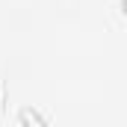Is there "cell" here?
<instances>
[{
	"instance_id": "obj_1",
	"label": "cell",
	"mask_w": 127,
	"mask_h": 127,
	"mask_svg": "<svg viewBox=\"0 0 127 127\" xmlns=\"http://www.w3.org/2000/svg\"><path fill=\"white\" fill-rule=\"evenodd\" d=\"M0 115H3V80H0Z\"/></svg>"
}]
</instances>
